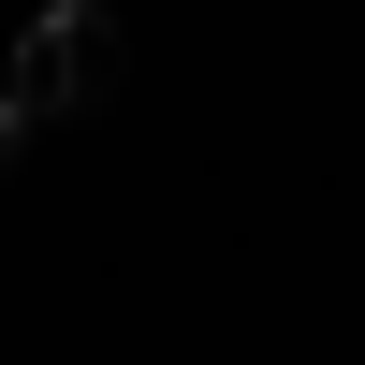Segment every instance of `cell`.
<instances>
[{
  "label": "cell",
  "mask_w": 365,
  "mask_h": 365,
  "mask_svg": "<svg viewBox=\"0 0 365 365\" xmlns=\"http://www.w3.org/2000/svg\"><path fill=\"white\" fill-rule=\"evenodd\" d=\"M0 88H15V117H88L117 88V15L103 0H44L15 29V58H0Z\"/></svg>",
  "instance_id": "obj_1"
},
{
  "label": "cell",
  "mask_w": 365,
  "mask_h": 365,
  "mask_svg": "<svg viewBox=\"0 0 365 365\" xmlns=\"http://www.w3.org/2000/svg\"><path fill=\"white\" fill-rule=\"evenodd\" d=\"M15 132H29V117H15V88H0V161H15Z\"/></svg>",
  "instance_id": "obj_2"
}]
</instances>
